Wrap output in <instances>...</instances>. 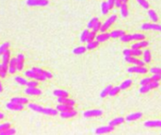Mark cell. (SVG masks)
Listing matches in <instances>:
<instances>
[{"instance_id": "bcb514c9", "label": "cell", "mask_w": 161, "mask_h": 135, "mask_svg": "<svg viewBox=\"0 0 161 135\" xmlns=\"http://www.w3.org/2000/svg\"><path fill=\"white\" fill-rule=\"evenodd\" d=\"M99 21V19L97 18V17H93V18L90 21V22L88 23V28H92V26L94 25L97 22Z\"/></svg>"}, {"instance_id": "c3c4849f", "label": "cell", "mask_w": 161, "mask_h": 135, "mask_svg": "<svg viewBox=\"0 0 161 135\" xmlns=\"http://www.w3.org/2000/svg\"><path fill=\"white\" fill-rule=\"evenodd\" d=\"M151 73L153 74H161V68L158 67H153L152 69L150 70Z\"/></svg>"}, {"instance_id": "681fc988", "label": "cell", "mask_w": 161, "mask_h": 135, "mask_svg": "<svg viewBox=\"0 0 161 135\" xmlns=\"http://www.w3.org/2000/svg\"><path fill=\"white\" fill-rule=\"evenodd\" d=\"M38 86V81L37 80H31V81H28L27 83V86H29V87H37Z\"/></svg>"}, {"instance_id": "9a60e30c", "label": "cell", "mask_w": 161, "mask_h": 135, "mask_svg": "<svg viewBox=\"0 0 161 135\" xmlns=\"http://www.w3.org/2000/svg\"><path fill=\"white\" fill-rule=\"evenodd\" d=\"M143 113L139 112V113H130V115H128L126 117H125V120L126 121H136L138 119H141V118L142 117Z\"/></svg>"}, {"instance_id": "f907efd6", "label": "cell", "mask_w": 161, "mask_h": 135, "mask_svg": "<svg viewBox=\"0 0 161 135\" xmlns=\"http://www.w3.org/2000/svg\"><path fill=\"white\" fill-rule=\"evenodd\" d=\"M136 59H137V57L136 56H125V61L127 63H129V64H134Z\"/></svg>"}, {"instance_id": "d4e9b609", "label": "cell", "mask_w": 161, "mask_h": 135, "mask_svg": "<svg viewBox=\"0 0 161 135\" xmlns=\"http://www.w3.org/2000/svg\"><path fill=\"white\" fill-rule=\"evenodd\" d=\"M124 121H125V118H124V117H116V118H114V119H112L111 121L109 122V125L113 126V127H116V126L122 124Z\"/></svg>"}, {"instance_id": "8fae6325", "label": "cell", "mask_w": 161, "mask_h": 135, "mask_svg": "<svg viewBox=\"0 0 161 135\" xmlns=\"http://www.w3.org/2000/svg\"><path fill=\"white\" fill-rule=\"evenodd\" d=\"M144 126L146 128H161V120H148L144 122Z\"/></svg>"}, {"instance_id": "ba28073f", "label": "cell", "mask_w": 161, "mask_h": 135, "mask_svg": "<svg viewBox=\"0 0 161 135\" xmlns=\"http://www.w3.org/2000/svg\"><path fill=\"white\" fill-rule=\"evenodd\" d=\"M114 128L115 127L113 126H102V127H99V128H97L95 129V133L96 134H105V133H109L114 130Z\"/></svg>"}, {"instance_id": "f546056e", "label": "cell", "mask_w": 161, "mask_h": 135, "mask_svg": "<svg viewBox=\"0 0 161 135\" xmlns=\"http://www.w3.org/2000/svg\"><path fill=\"white\" fill-rule=\"evenodd\" d=\"M99 43H100V42L97 41V40L90 41V42H88L86 48H87V50H93V49H95V48L98 47V46H99Z\"/></svg>"}, {"instance_id": "ffe728a7", "label": "cell", "mask_w": 161, "mask_h": 135, "mask_svg": "<svg viewBox=\"0 0 161 135\" xmlns=\"http://www.w3.org/2000/svg\"><path fill=\"white\" fill-rule=\"evenodd\" d=\"M60 116L64 119H68V118H72V117H75L76 115H77V112L76 111H69V112H60Z\"/></svg>"}, {"instance_id": "8d00e7d4", "label": "cell", "mask_w": 161, "mask_h": 135, "mask_svg": "<svg viewBox=\"0 0 161 135\" xmlns=\"http://www.w3.org/2000/svg\"><path fill=\"white\" fill-rule=\"evenodd\" d=\"M10 45H11L10 42H5V43H3L1 46H0V54H3L7 50H8Z\"/></svg>"}, {"instance_id": "680465c9", "label": "cell", "mask_w": 161, "mask_h": 135, "mask_svg": "<svg viewBox=\"0 0 161 135\" xmlns=\"http://www.w3.org/2000/svg\"><path fill=\"white\" fill-rule=\"evenodd\" d=\"M115 1L116 0H108V7H109V10H112V8L115 7Z\"/></svg>"}, {"instance_id": "91938a15", "label": "cell", "mask_w": 161, "mask_h": 135, "mask_svg": "<svg viewBox=\"0 0 161 135\" xmlns=\"http://www.w3.org/2000/svg\"><path fill=\"white\" fill-rule=\"evenodd\" d=\"M122 4V0H116L115 1V6L118 8H120Z\"/></svg>"}, {"instance_id": "1f68e13d", "label": "cell", "mask_w": 161, "mask_h": 135, "mask_svg": "<svg viewBox=\"0 0 161 135\" xmlns=\"http://www.w3.org/2000/svg\"><path fill=\"white\" fill-rule=\"evenodd\" d=\"M109 7H108V4L107 1H105L101 4V11H102V13L103 14H108V12H109Z\"/></svg>"}, {"instance_id": "603a6c76", "label": "cell", "mask_w": 161, "mask_h": 135, "mask_svg": "<svg viewBox=\"0 0 161 135\" xmlns=\"http://www.w3.org/2000/svg\"><path fill=\"white\" fill-rule=\"evenodd\" d=\"M58 103H62V104H67V105H71V106H75V101L72 99H68V98H58Z\"/></svg>"}, {"instance_id": "7c38bea8", "label": "cell", "mask_w": 161, "mask_h": 135, "mask_svg": "<svg viewBox=\"0 0 161 135\" xmlns=\"http://www.w3.org/2000/svg\"><path fill=\"white\" fill-rule=\"evenodd\" d=\"M95 39H96L97 41H99L100 43H102V42H105V41H107L108 40L110 39V33H108V32H101V34L96 36Z\"/></svg>"}, {"instance_id": "83f0119b", "label": "cell", "mask_w": 161, "mask_h": 135, "mask_svg": "<svg viewBox=\"0 0 161 135\" xmlns=\"http://www.w3.org/2000/svg\"><path fill=\"white\" fill-rule=\"evenodd\" d=\"M132 84H133V81L131 79L125 80V81H124V82L121 84V86H120L121 90H125V89H127V88H129Z\"/></svg>"}, {"instance_id": "44dd1931", "label": "cell", "mask_w": 161, "mask_h": 135, "mask_svg": "<svg viewBox=\"0 0 161 135\" xmlns=\"http://www.w3.org/2000/svg\"><path fill=\"white\" fill-rule=\"evenodd\" d=\"M125 34V31L121 30V29H117V30H113L110 32V38L111 39H118V38H121L122 36H124Z\"/></svg>"}, {"instance_id": "3957f363", "label": "cell", "mask_w": 161, "mask_h": 135, "mask_svg": "<svg viewBox=\"0 0 161 135\" xmlns=\"http://www.w3.org/2000/svg\"><path fill=\"white\" fill-rule=\"evenodd\" d=\"M25 76H27V77L33 79V80H37V81H44V80L46 79L44 76H42L39 73L35 72V71L32 70L25 71Z\"/></svg>"}, {"instance_id": "60d3db41", "label": "cell", "mask_w": 161, "mask_h": 135, "mask_svg": "<svg viewBox=\"0 0 161 135\" xmlns=\"http://www.w3.org/2000/svg\"><path fill=\"white\" fill-rule=\"evenodd\" d=\"M16 132H15V129H5V130H3V132H0V135H12V134H14Z\"/></svg>"}, {"instance_id": "52a82bcc", "label": "cell", "mask_w": 161, "mask_h": 135, "mask_svg": "<svg viewBox=\"0 0 161 135\" xmlns=\"http://www.w3.org/2000/svg\"><path fill=\"white\" fill-rule=\"evenodd\" d=\"M127 71L131 73H139V74H145L147 73L148 70L145 67H139V66H134V67H129L127 69Z\"/></svg>"}, {"instance_id": "be15d7a7", "label": "cell", "mask_w": 161, "mask_h": 135, "mask_svg": "<svg viewBox=\"0 0 161 135\" xmlns=\"http://www.w3.org/2000/svg\"><path fill=\"white\" fill-rule=\"evenodd\" d=\"M128 1H129V0H122V3H127Z\"/></svg>"}, {"instance_id": "7a4b0ae2", "label": "cell", "mask_w": 161, "mask_h": 135, "mask_svg": "<svg viewBox=\"0 0 161 135\" xmlns=\"http://www.w3.org/2000/svg\"><path fill=\"white\" fill-rule=\"evenodd\" d=\"M117 21V15L116 14H112V15H110L108 18L105 20V22L102 24V26H101V29H100V31L101 32H107L109 27L111 26V25L115 23Z\"/></svg>"}, {"instance_id": "7dc6e473", "label": "cell", "mask_w": 161, "mask_h": 135, "mask_svg": "<svg viewBox=\"0 0 161 135\" xmlns=\"http://www.w3.org/2000/svg\"><path fill=\"white\" fill-rule=\"evenodd\" d=\"M96 33L94 32H90L89 33V35H88V38H87V40H86V42H90V41H92V40H94V39L96 38V35H95Z\"/></svg>"}, {"instance_id": "836d02e7", "label": "cell", "mask_w": 161, "mask_h": 135, "mask_svg": "<svg viewBox=\"0 0 161 135\" xmlns=\"http://www.w3.org/2000/svg\"><path fill=\"white\" fill-rule=\"evenodd\" d=\"M120 91H121L120 86H114V87L111 88V89H110L108 96H110V97H114V96H116L117 94H119V92H120Z\"/></svg>"}, {"instance_id": "277c9868", "label": "cell", "mask_w": 161, "mask_h": 135, "mask_svg": "<svg viewBox=\"0 0 161 135\" xmlns=\"http://www.w3.org/2000/svg\"><path fill=\"white\" fill-rule=\"evenodd\" d=\"M48 4V0H27V5L29 7H45Z\"/></svg>"}, {"instance_id": "d6986e66", "label": "cell", "mask_w": 161, "mask_h": 135, "mask_svg": "<svg viewBox=\"0 0 161 135\" xmlns=\"http://www.w3.org/2000/svg\"><path fill=\"white\" fill-rule=\"evenodd\" d=\"M149 45V42L147 40H139L137 41V43L133 44L131 46V49H141V48H146L147 46Z\"/></svg>"}, {"instance_id": "f6af8a7d", "label": "cell", "mask_w": 161, "mask_h": 135, "mask_svg": "<svg viewBox=\"0 0 161 135\" xmlns=\"http://www.w3.org/2000/svg\"><path fill=\"white\" fill-rule=\"evenodd\" d=\"M143 53L141 49H132V56H136V57H139L142 56Z\"/></svg>"}, {"instance_id": "5bb4252c", "label": "cell", "mask_w": 161, "mask_h": 135, "mask_svg": "<svg viewBox=\"0 0 161 135\" xmlns=\"http://www.w3.org/2000/svg\"><path fill=\"white\" fill-rule=\"evenodd\" d=\"M25 93L27 95H31V96H39L41 94V90L38 89L37 87H29L27 86V89L25 90Z\"/></svg>"}, {"instance_id": "2e32d148", "label": "cell", "mask_w": 161, "mask_h": 135, "mask_svg": "<svg viewBox=\"0 0 161 135\" xmlns=\"http://www.w3.org/2000/svg\"><path fill=\"white\" fill-rule=\"evenodd\" d=\"M8 71L11 74H14L17 71V62L16 58H11L10 60V64H8Z\"/></svg>"}, {"instance_id": "6f0895ef", "label": "cell", "mask_w": 161, "mask_h": 135, "mask_svg": "<svg viewBox=\"0 0 161 135\" xmlns=\"http://www.w3.org/2000/svg\"><path fill=\"white\" fill-rule=\"evenodd\" d=\"M152 80L153 81H157V82H159L160 80H161V74H153V76H152Z\"/></svg>"}, {"instance_id": "4fadbf2b", "label": "cell", "mask_w": 161, "mask_h": 135, "mask_svg": "<svg viewBox=\"0 0 161 135\" xmlns=\"http://www.w3.org/2000/svg\"><path fill=\"white\" fill-rule=\"evenodd\" d=\"M16 62H17V70L21 71L24 69V63H25V56L24 54H19L16 57Z\"/></svg>"}, {"instance_id": "4dcf8cb0", "label": "cell", "mask_w": 161, "mask_h": 135, "mask_svg": "<svg viewBox=\"0 0 161 135\" xmlns=\"http://www.w3.org/2000/svg\"><path fill=\"white\" fill-rule=\"evenodd\" d=\"M86 51H87V48L85 47V46H78V47L74 49L73 53L75 54H83L86 53Z\"/></svg>"}, {"instance_id": "8992f818", "label": "cell", "mask_w": 161, "mask_h": 135, "mask_svg": "<svg viewBox=\"0 0 161 135\" xmlns=\"http://www.w3.org/2000/svg\"><path fill=\"white\" fill-rule=\"evenodd\" d=\"M103 115V111L102 110H89V111H86L83 113L84 117L90 118V117H98Z\"/></svg>"}, {"instance_id": "94428289", "label": "cell", "mask_w": 161, "mask_h": 135, "mask_svg": "<svg viewBox=\"0 0 161 135\" xmlns=\"http://www.w3.org/2000/svg\"><path fill=\"white\" fill-rule=\"evenodd\" d=\"M4 117H5V116H4V113H0V119H3Z\"/></svg>"}, {"instance_id": "d6a6232c", "label": "cell", "mask_w": 161, "mask_h": 135, "mask_svg": "<svg viewBox=\"0 0 161 135\" xmlns=\"http://www.w3.org/2000/svg\"><path fill=\"white\" fill-rule=\"evenodd\" d=\"M112 88V86H108L107 87H105L103 90L101 91V93H100V97L101 98H105V97H108V94H109V91H110V89Z\"/></svg>"}, {"instance_id": "74e56055", "label": "cell", "mask_w": 161, "mask_h": 135, "mask_svg": "<svg viewBox=\"0 0 161 135\" xmlns=\"http://www.w3.org/2000/svg\"><path fill=\"white\" fill-rule=\"evenodd\" d=\"M89 33H90L89 29H85V30L82 32L81 36H80V41H81V42H86V40H87V38H88Z\"/></svg>"}, {"instance_id": "f1b7e54d", "label": "cell", "mask_w": 161, "mask_h": 135, "mask_svg": "<svg viewBox=\"0 0 161 135\" xmlns=\"http://www.w3.org/2000/svg\"><path fill=\"white\" fill-rule=\"evenodd\" d=\"M143 60L145 61V63H150L152 60V54H151V51L149 49H146L145 51L143 52Z\"/></svg>"}, {"instance_id": "11a10c76", "label": "cell", "mask_w": 161, "mask_h": 135, "mask_svg": "<svg viewBox=\"0 0 161 135\" xmlns=\"http://www.w3.org/2000/svg\"><path fill=\"white\" fill-rule=\"evenodd\" d=\"M149 86L151 87V89H155V88H157L159 86V83L157 81H152L149 84Z\"/></svg>"}, {"instance_id": "f35d334b", "label": "cell", "mask_w": 161, "mask_h": 135, "mask_svg": "<svg viewBox=\"0 0 161 135\" xmlns=\"http://www.w3.org/2000/svg\"><path fill=\"white\" fill-rule=\"evenodd\" d=\"M137 2L141 5L143 8H145V10H149V3H148V1H146V0H137Z\"/></svg>"}, {"instance_id": "816d5d0a", "label": "cell", "mask_w": 161, "mask_h": 135, "mask_svg": "<svg viewBox=\"0 0 161 135\" xmlns=\"http://www.w3.org/2000/svg\"><path fill=\"white\" fill-rule=\"evenodd\" d=\"M7 70L5 69V68L3 67V65L2 64H0V77L1 78H4L6 76V74H7Z\"/></svg>"}, {"instance_id": "ac0fdd59", "label": "cell", "mask_w": 161, "mask_h": 135, "mask_svg": "<svg viewBox=\"0 0 161 135\" xmlns=\"http://www.w3.org/2000/svg\"><path fill=\"white\" fill-rule=\"evenodd\" d=\"M56 109L58 112H69L75 110L74 106H71V105H67V104H62V103H58Z\"/></svg>"}, {"instance_id": "9f6ffc18", "label": "cell", "mask_w": 161, "mask_h": 135, "mask_svg": "<svg viewBox=\"0 0 161 135\" xmlns=\"http://www.w3.org/2000/svg\"><path fill=\"white\" fill-rule=\"evenodd\" d=\"M122 54H124V56H132V49H124V51H122Z\"/></svg>"}, {"instance_id": "7bdbcfd3", "label": "cell", "mask_w": 161, "mask_h": 135, "mask_svg": "<svg viewBox=\"0 0 161 135\" xmlns=\"http://www.w3.org/2000/svg\"><path fill=\"white\" fill-rule=\"evenodd\" d=\"M151 90V87L149 86V84H146V86H141V87L139 88V93H141V94H144V93H147Z\"/></svg>"}, {"instance_id": "e575fe53", "label": "cell", "mask_w": 161, "mask_h": 135, "mask_svg": "<svg viewBox=\"0 0 161 135\" xmlns=\"http://www.w3.org/2000/svg\"><path fill=\"white\" fill-rule=\"evenodd\" d=\"M14 80H15V82H16L17 84H21V86H27V80H25V78L21 77V76H16V77L14 78Z\"/></svg>"}, {"instance_id": "e0dca14e", "label": "cell", "mask_w": 161, "mask_h": 135, "mask_svg": "<svg viewBox=\"0 0 161 135\" xmlns=\"http://www.w3.org/2000/svg\"><path fill=\"white\" fill-rule=\"evenodd\" d=\"M32 70H34L35 72L39 73V74L42 75V76H44L46 79H51L53 77V75H52V73H51V72H49V71H46V70H44L41 69H39V68L34 67V68H32Z\"/></svg>"}, {"instance_id": "6125c7cd", "label": "cell", "mask_w": 161, "mask_h": 135, "mask_svg": "<svg viewBox=\"0 0 161 135\" xmlns=\"http://www.w3.org/2000/svg\"><path fill=\"white\" fill-rule=\"evenodd\" d=\"M2 91H3V86H2L1 82H0V92H2Z\"/></svg>"}, {"instance_id": "cb8c5ba5", "label": "cell", "mask_w": 161, "mask_h": 135, "mask_svg": "<svg viewBox=\"0 0 161 135\" xmlns=\"http://www.w3.org/2000/svg\"><path fill=\"white\" fill-rule=\"evenodd\" d=\"M54 95L58 97V98H68L69 97V94L68 92L62 89H56L54 90Z\"/></svg>"}, {"instance_id": "7402d4cb", "label": "cell", "mask_w": 161, "mask_h": 135, "mask_svg": "<svg viewBox=\"0 0 161 135\" xmlns=\"http://www.w3.org/2000/svg\"><path fill=\"white\" fill-rule=\"evenodd\" d=\"M120 12L122 18H126L128 16V6H127V3L122 4L120 7Z\"/></svg>"}, {"instance_id": "b9f144b4", "label": "cell", "mask_w": 161, "mask_h": 135, "mask_svg": "<svg viewBox=\"0 0 161 135\" xmlns=\"http://www.w3.org/2000/svg\"><path fill=\"white\" fill-rule=\"evenodd\" d=\"M101 26H102V24L100 21H98L94 25L92 26V32H94V33H97V32H99L100 31V29H101Z\"/></svg>"}, {"instance_id": "5b68a950", "label": "cell", "mask_w": 161, "mask_h": 135, "mask_svg": "<svg viewBox=\"0 0 161 135\" xmlns=\"http://www.w3.org/2000/svg\"><path fill=\"white\" fill-rule=\"evenodd\" d=\"M142 30H155V31H161V24H154V23H144L141 25Z\"/></svg>"}, {"instance_id": "9c48e42d", "label": "cell", "mask_w": 161, "mask_h": 135, "mask_svg": "<svg viewBox=\"0 0 161 135\" xmlns=\"http://www.w3.org/2000/svg\"><path fill=\"white\" fill-rule=\"evenodd\" d=\"M11 60V51L7 50L5 53L2 54V65L5 69L8 70V64H10Z\"/></svg>"}, {"instance_id": "6da1fadb", "label": "cell", "mask_w": 161, "mask_h": 135, "mask_svg": "<svg viewBox=\"0 0 161 135\" xmlns=\"http://www.w3.org/2000/svg\"><path fill=\"white\" fill-rule=\"evenodd\" d=\"M28 108L33 110V111L44 113V115H47V116H57L58 111L57 109H52V108H44L40 106V105H37L35 103H28Z\"/></svg>"}, {"instance_id": "f5cc1de1", "label": "cell", "mask_w": 161, "mask_h": 135, "mask_svg": "<svg viewBox=\"0 0 161 135\" xmlns=\"http://www.w3.org/2000/svg\"><path fill=\"white\" fill-rule=\"evenodd\" d=\"M135 66H139V67H145V61L144 60H141V59L137 58L136 59V61L134 63Z\"/></svg>"}, {"instance_id": "d590c367", "label": "cell", "mask_w": 161, "mask_h": 135, "mask_svg": "<svg viewBox=\"0 0 161 135\" xmlns=\"http://www.w3.org/2000/svg\"><path fill=\"white\" fill-rule=\"evenodd\" d=\"M120 40L124 42H130L131 40H133V37L132 35H130V34H124V36H122L120 38Z\"/></svg>"}, {"instance_id": "484cf974", "label": "cell", "mask_w": 161, "mask_h": 135, "mask_svg": "<svg viewBox=\"0 0 161 135\" xmlns=\"http://www.w3.org/2000/svg\"><path fill=\"white\" fill-rule=\"evenodd\" d=\"M11 101L25 105V104H27L28 103V99L24 98V97H15V98H12L11 99Z\"/></svg>"}, {"instance_id": "db71d44e", "label": "cell", "mask_w": 161, "mask_h": 135, "mask_svg": "<svg viewBox=\"0 0 161 135\" xmlns=\"http://www.w3.org/2000/svg\"><path fill=\"white\" fill-rule=\"evenodd\" d=\"M11 128V123H8V122H7V123H4V124H1L0 125V132H3V130L5 129H8Z\"/></svg>"}, {"instance_id": "ee69618b", "label": "cell", "mask_w": 161, "mask_h": 135, "mask_svg": "<svg viewBox=\"0 0 161 135\" xmlns=\"http://www.w3.org/2000/svg\"><path fill=\"white\" fill-rule=\"evenodd\" d=\"M153 80L151 77H146V78H143L142 80H141L139 84H141V86H146V84H149Z\"/></svg>"}, {"instance_id": "30bf717a", "label": "cell", "mask_w": 161, "mask_h": 135, "mask_svg": "<svg viewBox=\"0 0 161 135\" xmlns=\"http://www.w3.org/2000/svg\"><path fill=\"white\" fill-rule=\"evenodd\" d=\"M6 106L8 110H11V111H20V110L24 109V104L13 102V101H11V102L7 103Z\"/></svg>"}, {"instance_id": "ab89813d", "label": "cell", "mask_w": 161, "mask_h": 135, "mask_svg": "<svg viewBox=\"0 0 161 135\" xmlns=\"http://www.w3.org/2000/svg\"><path fill=\"white\" fill-rule=\"evenodd\" d=\"M132 37H133V40H136V41L143 40L145 39V35H143V34H134V35H132Z\"/></svg>"}, {"instance_id": "4316f807", "label": "cell", "mask_w": 161, "mask_h": 135, "mask_svg": "<svg viewBox=\"0 0 161 135\" xmlns=\"http://www.w3.org/2000/svg\"><path fill=\"white\" fill-rule=\"evenodd\" d=\"M148 16H149V18L154 23H157L158 22V16H157L156 12L154 10H148Z\"/></svg>"}]
</instances>
